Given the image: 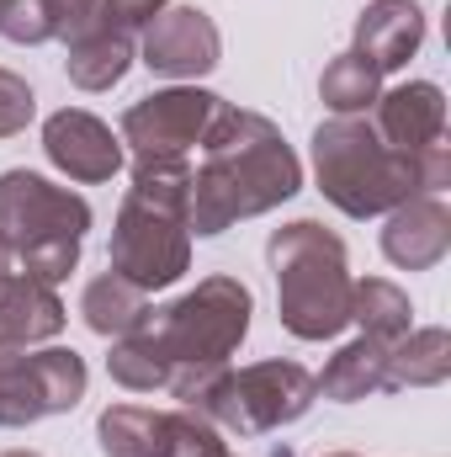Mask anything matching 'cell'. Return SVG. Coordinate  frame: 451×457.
I'll list each match as a JSON object with an SVG mask.
<instances>
[{"mask_svg": "<svg viewBox=\"0 0 451 457\" xmlns=\"http://www.w3.org/2000/svg\"><path fill=\"white\" fill-rule=\"evenodd\" d=\"M91 388V367L70 345L48 351H11L0 345V426L21 431L48 415H70Z\"/></svg>", "mask_w": 451, "mask_h": 457, "instance_id": "obj_8", "label": "cell"}, {"mask_svg": "<svg viewBox=\"0 0 451 457\" xmlns=\"http://www.w3.org/2000/svg\"><path fill=\"white\" fill-rule=\"evenodd\" d=\"M314 399H319V388L303 361L266 356L250 367H224L192 410H202L218 431H234V436H271V431L303 420L314 410Z\"/></svg>", "mask_w": 451, "mask_h": 457, "instance_id": "obj_7", "label": "cell"}, {"mask_svg": "<svg viewBox=\"0 0 451 457\" xmlns=\"http://www.w3.org/2000/svg\"><path fill=\"white\" fill-rule=\"evenodd\" d=\"M192 165L186 154L176 160H133V187L117 208L112 245H107V271L127 277L144 293L176 287L192 271Z\"/></svg>", "mask_w": 451, "mask_h": 457, "instance_id": "obj_4", "label": "cell"}, {"mask_svg": "<svg viewBox=\"0 0 451 457\" xmlns=\"http://www.w3.org/2000/svg\"><path fill=\"white\" fill-rule=\"evenodd\" d=\"M451 250V208L441 197H409L388 213L382 228V255L398 266V271H430L441 266V255Z\"/></svg>", "mask_w": 451, "mask_h": 457, "instance_id": "obj_15", "label": "cell"}, {"mask_svg": "<svg viewBox=\"0 0 451 457\" xmlns=\"http://www.w3.org/2000/svg\"><path fill=\"white\" fill-rule=\"evenodd\" d=\"M377 138L393 149V154H409V160H430V154H451L447 149V91L436 80H409V86H393L372 102Z\"/></svg>", "mask_w": 451, "mask_h": 457, "instance_id": "obj_12", "label": "cell"}, {"mask_svg": "<svg viewBox=\"0 0 451 457\" xmlns=\"http://www.w3.org/2000/svg\"><path fill=\"white\" fill-rule=\"evenodd\" d=\"M96 447L107 457H228L224 431L202 410H144L112 404L96 420Z\"/></svg>", "mask_w": 451, "mask_h": 457, "instance_id": "obj_9", "label": "cell"}, {"mask_svg": "<svg viewBox=\"0 0 451 457\" xmlns=\"http://www.w3.org/2000/svg\"><path fill=\"white\" fill-rule=\"evenodd\" d=\"M324 457H356V453H324Z\"/></svg>", "mask_w": 451, "mask_h": 457, "instance_id": "obj_27", "label": "cell"}, {"mask_svg": "<svg viewBox=\"0 0 451 457\" xmlns=\"http://www.w3.org/2000/svg\"><path fill=\"white\" fill-rule=\"evenodd\" d=\"M5 271H11V245L0 239V277H5Z\"/></svg>", "mask_w": 451, "mask_h": 457, "instance_id": "obj_25", "label": "cell"}, {"mask_svg": "<svg viewBox=\"0 0 451 457\" xmlns=\"http://www.w3.org/2000/svg\"><path fill=\"white\" fill-rule=\"evenodd\" d=\"M0 37H5V43H21V48L53 43L48 0H0Z\"/></svg>", "mask_w": 451, "mask_h": 457, "instance_id": "obj_22", "label": "cell"}, {"mask_svg": "<svg viewBox=\"0 0 451 457\" xmlns=\"http://www.w3.org/2000/svg\"><path fill=\"white\" fill-rule=\"evenodd\" d=\"M37 112V96H32V86L21 80V75H11V70H0V138H16L27 122Z\"/></svg>", "mask_w": 451, "mask_h": 457, "instance_id": "obj_23", "label": "cell"}, {"mask_svg": "<svg viewBox=\"0 0 451 457\" xmlns=\"http://www.w3.org/2000/svg\"><path fill=\"white\" fill-rule=\"evenodd\" d=\"M149 309V293L144 287H133L127 277H117V271H102L96 282H86V293H80V314H86V330H96L102 341H117V336H127L133 325H138V314Z\"/></svg>", "mask_w": 451, "mask_h": 457, "instance_id": "obj_20", "label": "cell"}, {"mask_svg": "<svg viewBox=\"0 0 451 457\" xmlns=\"http://www.w3.org/2000/svg\"><path fill=\"white\" fill-rule=\"evenodd\" d=\"M451 378V336L441 325L409 330L388 351V388H436Z\"/></svg>", "mask_w": 451, "mask_h": 457, "instance_id": "obj_19", "label": "cell"}, {"mask_svg": "<svg viewBox=\"0 0 451 457\" xmlns=\"http://www.w3.org/2000/svg\"><path fill=\"white\" fill-rule=\"evenodd\" d=\"M0 457H37V453H21V447H16V453H0Z\"/></svg>", "mask_w": 451, "mask_h": 457, "instance_id": "obj_26", "label": "cell"}, {"mask_svg": "<svg viewBox=\"0 0 451 457\" xmlns=\"http://www.w3.org/2000/svg\"><path fill=\"white\" fill-rule=\"evenodd\" d=\"M64 298L48 287V282H37V277H16V271H5L0 277V345H11V351H27V345H43L53 341L59 330H64Z\"/></svg>", "mask_w": 451, "mask_h": 457, "instance_id": "obj_16", "label": "cell"}, {"mask_svg": "<svg viewBox=\"0 0 451 457\" xmlns=\"http://www.w3.org/2000/svg\"><path fill=\"white\" fill-rule=\"evenodd\" d=\"M91 228V203L70 187H53L37 170H0V239L37 282H64L80 266Z\"/></svg>", "mask_w": 451, "mask_h": 457, "instance_id": "obj_6", "label": "cell"}, {"mask_svg": "<svg viewBox=\"0 0 451 457\" xmlns=\"http://www.w3.org/2000/svg\"><path fill=\"white\" fill-rule=\"evenodd\" d=\"M377 96H382V75H377L356 48L335 54V59L324 64V75H319V102L335 117H366Z\"/></svg>", "mask_w": 451, "mask_h": 457, "instance_id": "obj_21", "label": "cell"}, {"mask_svg": "<svg viewBox=\"0 0 451 457\" xmlns=\"http://www.w3.org/2000/svg\"><path fill=\"white\" fill-rule=\"evenodd\" d=\"M202 149L208 154L202 170H192V208H186V228L202 239L244 219H260L303 192V165L271 117L224 102Z\"/></svg>", "mask_w": 451, "mask_h": 457, "instance_id": "obj_1", "label": "cell"}, {"mask_svg": "<svg viewBox=\"0 0 451 457\" xmlns=\"http://www.w3.org/2000/svg\"><path fill=\"white\" fill-rule=\"evenodd\" d=\"M250 314L255 298L239 277H202L192 293L144 309L133 336L149 345L165 367V388L192 410L202 399V388L228 367V356L250 336Z\"/></svg>", "mask_w": 451, "mask_h": 457, "instance_id": "obj_2", "label": "cell"}, {"mask_svg": "<svg viewBox=\"0 0 451 457\" xmlns=\"http://www.w3.org/2000/svg\"><path fill=\"white\" fill-rule=\"evenodd\" d=\"M266 266L276 277V320L298 341H335L350 325V255L335 228L319 219H292L271 228Z\"/></svg>", "mask_w": 451, "mask_h": 457, "instance_id": "obj_5", "label": "cell"}, {"mask_svg": "<svg viewBox=\"0 0 451 457\" xmlns=\"http://www.w3.org/2000/svg\"><path fill=\"white\" fill-rule=\"evenodd\" d=\"M425 5L420 0H366L361 16H356V54L377 70V75H393L404 70L420 43H425Z\"/></svg>", "mask_w": 451, "mask_h": 457, "instance_id": "obj_14", "label": "cell"}, {"mask_svg": "<svg viewBox=\"0 0 451 457\" xmlns=\"http://www.w3.org/2000/svg\"><path fill=\"white\" fill-rule=\"evenodd\" d=\"M388 351H393V345H377V341H366V336H356L350 345H340L335 356L324 361V372L314 378L319 399L356 404V399L388 394Z\"/></svg>", "mask_w": 451, "mask_h": 457, "instance_id": "obj_17", "label": "cell"}, {"mask_svg": "<svg viewBox=\"0 0 451 457\" xmlns=\"http://www.w3.org/2000/svg\"><path fill=\"white\" fill-rule=\"evenodd\" d=\"M96 5H102V0H48V16H53V37L64 43V37H70V32H75V27H80V21H86Z\"/></svg>", "mask_w": 451, "mask_h": 457, "instance_id": "obj_24", "label": "cell"}, {"mask_svg": "<svg viewBox=\"0 0 451 457\" xmlns=\"http://www.w3.org/2000/svg\"><path fill=\"white\" fill-rule=\"evenodd\" d=\"M218 112H224V96H213L202 86H165V91L138 96L122 112L117 138L133 149V160H176L208 138Z\"/></svg>", "mask_w": 451, "mask_h": 457, "instance_id": "obj_10", "label": "cell"}, {"mask_svg": "<svg viewBox=\"0 0 451 457\" xmlns=\"http://www.w3.org/2000/svg\"><path fill=\"white\" fill-rule=\"evenodd\" d=\"M409 293L388 277H366L350 287V325H361V336L377 345H398L409 336Z\"/></svg>", "mask_w": 451, "mask_h": 457, "instance_id": "obj_18", "label": "cell"}, {"mask_svg": "<svg viewBox=\"0 0 451 457\" xmlns=\"http://www.w3.org/2000/svg\"><path fill=\"white\" fill-rule=\"evenodd\" d=\"M138 59L154 70V75H170V80H197V75H213L218 59H224V32L218 21L202 11V5H160L149 16V27L138 32Z\"/></svg>", "mask_w": 451, "mask_h": 457, "instance_id": "obj_11", "label": "cell"}, {"mask_svg": "<svg viewBox=\"0 0 451 457\" xmlns=\"http://www.w3.org/2000/svg\"><path fill=\"white\" fill-rule=\"evenodd\" d=\"M314 181L345 219H382L409 197H441L451 187V154H393L366 117H330L314 128Z\"/></svg>", "mask_w": 451, "mask_h": 457, "instance_id": "obj_3", "label": "cell"}, {"mask_svg": "<svg viewBox=\"0 0 451 457\" xmlns=\"http://www.w3.org/2000/svg\"><path fill=\"white\" fill-rule=\"evenodd\" d=\"M43 154L70 181H86V187L112 181L122 170V138L96 112H80V107H64L43 122Z\"/></svg>", "mask_w": 451, "mask_h": 457, "instance_id": "obj_13", "label": "cell"}]
</instances>
